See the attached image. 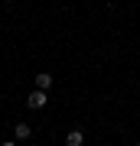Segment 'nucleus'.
Listing matches in <instances>:
<instances>
[{
    "instance_id": "nucleus-3",
    "label": "nucleus",
    "mask_w": 140,
    "mask_h": 146,
    "mask_svg": "<svg viewBox=\"0 0 140 146\" xmlns=\"http://www.w3.org/2000/svg\"><path fill=\"white\" fill-rule=\"evenodd\" d=\"M82 143H85V133L82 130H72V133L65 136V146H82Z\"/></svg>"
},
{
    "instance_id": "nucleus-5",
    "label": "nucleus",
    "mask_w": 140,
    "mask_h": 146,
    "mask_svg": "<svg viewBox=\"0 0 140 146\" xmlns=\"http://www.w3.org/2000/svg\"><path fill=\"white\" fill-rule=\"evenodd\" d=\"M0 146H16V143H10V140H7V143H0Z\"/></svg>"
},
{
    "instance_id": "nucleus-4",
    "label": "nucleus",
    "mask_w": 140,
    "mask_h": 146,
    "mask_svg": "<svg viewBox=\"0 0 140 146\" xmlns=\"http://www.w3.org/2000/svg\"><path fill=\"white\" fill-rule=\"evenodd\" d=\"M49 84H52V75H49V72H42V75H36V88H42V91H46Z\"/></svg>"
},
{
    "instance_id": "nucleus-6",
    "label": "nucleus",
    "mask_w": 140,
    "mask_h": 146,
    "mask_svg": "<svg viewBox=\"0 0 140 146\" xmlns=\"http://www.w3.org/2000/svg\"><path fill=\"white\" fill-rule=\"evenodd\" d=\"M137 146H140V143H137Z\"/></svg>"
},
{
    "instance_id": "nucleus-2",
    "label": "nucleus",
    "mask_w": 140,
    "mask_h": 146,
    "mask_svg": "<svg viewBox=\"0 0 140 146\" xmlns=\"http://www.w3.org/2000/svg\"><path fill=\"white\" fill-rule=\"evenodd\" d=\"M13 136H16V140H29V136H33V127L29 123H16L13 127Z\"/></svg>"
},
{
    "instance_id": "nucleus-1",
    "label": "nucleus",
    "mask_w": 140,
    "mask_h": 146,
    "mask_svg": "<svg viewBox=\"0 0 140 146\" xmlns=\"http://www.w3.org/2000/svg\"><path fill=\"white\" fill-rule=\"evenodd\" d=\"M46 104H49V98H46V91H42V88H36L29 98H26V107H29V110H42Z\"/></svg>"
}]
</instances>
